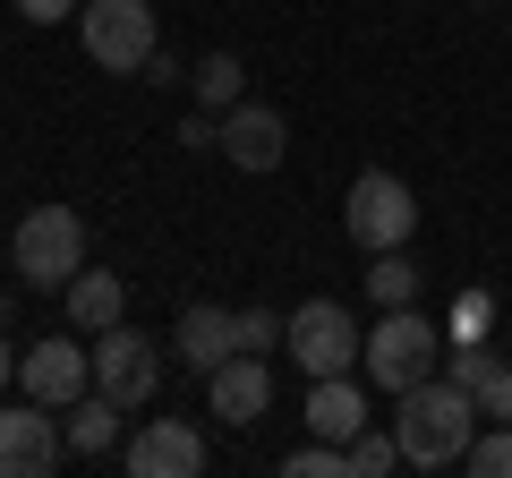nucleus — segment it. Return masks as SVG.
Instances as JSON below:
<instances>
[{"label":"nucleus","instance_id":"nucleus-1","mask_svg":"<svg viewBox=\"0 0 512 478\" xmlns=\"http://www.w3.org/2000/svg\"><path fill=\"white\" fill-rule=\"evenodd\" d=\"M478 393L453 385V376H427V385L393 393V436H402V461L410 470H453L478 436Z\"/></svg>","mask_w":512,"mask_h":478},{"label":"nucleus","instance_id":"nucleus-2","mask_svg":"<svg viewBox=\"0 0 512 478\" xmlns=\"http://www.w3.org/2000/svg\"><path fill=\"white\" fill-rule=\"evenodd\" d=\"M359 368H367V385H384V393L427 385V376H444V325L427 308H384L376 325H367Z\"/></svg>","mask_w":512,"mask_h":478},{"label":"nucleus","instance_id":"nucleus-3","mask_svg":"<svg viewBox=\"0 0 512 478\" xmlns=\"http://www.w3.org/2000/svg\"><path fill=\"white\" fill-rule=\"evenodd\" d=\"M9 257H18V282H35V291H69V282L86 274V214H69V205H35V214H18Z\"/></svg>","mask_w":512,"mask_h":478},{"label":"nucleus","instance_id":"nucleus-4","mask_svg":"<svg viewBox=\"0 0 512 478\" xmlns=\"http://www.w3.org/2000/svg\"><path fill=\"white\" fill-rule=\"evenodd\" d=\"M77 26H86V60L103 77H137L154 52H163V26H154L146 0H86Z\"/></svg>","mask_w":512,"mask_h":478},{"label":"nucleus","instance_id":"nucleus-5","mask_svg":"<svg viewBox=\"0 0 512 478\" xmlns=\"http://www.w3.org/2000/svg\"><path fill=\"white\" fill-rule=\"evenodd\" d=\"M342 222H350V239H359L367 257H384V248H410V231H419V197H410L402 171H359Z\"/></svg>","mask_w":512,"mask_h":478},{"label":"nucleus","instance_id":"nucleus-6","mask_svg":"<svg viewBox=\"0 0 512 478\" xmlns=\"http://www.w3.org/2000/svg\"><path fill=\"white\" fill-rule=\"evenodd\" d=\"M291 359L308 376H350L359 368V350H367V333H359V316L342 308V299H308V308H291Z\"/></svg>","mask_w":512,"mask_h":478},{"label":"nucleus","instance_id":"nucleus-7","mask_svg":"<svg viewBox=\"0 0 512 478\" xmlns=\"http://www.w3.org/2000/svg\"><path fill=\"white\" fill-rule=\"evenodd\" d=\"M86 342H94V385H103L120 410H146L154 393H163V359H154V342L128 325V316L103 325V333H86Z\"/></svg>","mask_w":512,"mask_h":478},{"label":"nucleus","instance_id":"nucleus-8","mask_svg":"<svg viewBox=\"0 0 512 478\" xmlns=\"http://www.w3.org/2000/svg\"><path fill=\"white\" fill-rule=\"evenodd\" d=\"M69 461V436H60V410L26 393L18 410H0V478H52Z\"/></svg>","mask_w":512,"mask_h":478},{"label":"nucleus","instance_id":"nucleus-9","mask_svg":"<svg viewBox=\"0 0 512 478\" xmlns=\"http://www.w3.org/2000/svg\"><path fill=\"white\" fill-rule=\"evenodd\" d=\"M205 410L222 427H256L274 410V368H265V350H231L214 376H205Z\"/></svg>","mask_w":512,"mask_h":478},{"label":"nucleus","instance_id":"nucleus-10","mask_svg":"<svg viewBox=\"0 0 512 478\" xmlns=\"http://www.w3.org/2000/svg\"><path fill=\"white\" fill-rule=\"evenodd\" d=\"M86 385H94V342H69V333H60V342H35L18 359V393H35V402H52V410H69Z\"/></svg>","mask_w":512,"mask_h":478},{"label":"nucleus","instance_id":"nucleus-11","mask_svg":"<svg viewBox=\"0 0 512 478\" xmlns=\"http://www.w3.org/2000/svg\"><path fill=\"white\" fill-rule=\"evenodd\" d=\"M120 461H128V478H197L205 470V436L188 419H146L120 444Z\"/></svg>","mask_w":512,"mask_h":478},{"label":"nucleus","instance_id":"nucleus-12","mask_svg":"<svg viewBox=\"0 0 512 478\" xmlns=\"http://www.w3.org/2000/svg\"><path fill=\"white\" fill-rule=\"evenodd\" d=\"M291 154V120L274 103H231L222 111V163L231 171H274Z\"/></svg>","mask_w":512,"mask_h":478},{"label":"nucleus","instance_id":"nucleus-13","mask_svg":"<svg viewBox=\"0 0 512 478\" xmlns=\"http://www.w3.org/2000/svg\"><path fill=\"white\" fill-rule=\"evenodd\" d=\"M171 350H180V368L214 376L222 359L239 350V308H214V299H197V308H180V325H171Z\"/></svg>","mask_w":512,"mask_h":478},{"label":"nucleus","instance_id":"nucleus-14","mask_svg":"<svg viewBox=\"0 0 512 478\" xmlns=\"http://www.w3.org/2000/svg\"><path fill=\"white\" fill-rule=\"evenodd\" d=\"M367 419H376V410H367L359 376H308V436H325V444H350Z\"/></svg>","mask_w":512,"mask_h":478},{"label":"nucleus","instance_id":"nucleus-15","mask_svg":"<svg viewBox=\"0 0 512 478\" xmlns=\"http://www.w3.org/2000/svg\"><path fill=\"white\" fill-rule=\"evenodd\" d=\"M60 436H69V453H77V461L111 453V444H120V402H111L103 385H94V393H77V402L60 410Z\"/></svg>","mask_w":512,"mask_h":478},{"label":"nucleus","instance_id":"nucleus-16","mask_svg":"<svg viewBox=\"0 0 512 478\" xmlns=\"http://www.w3.org/2000/svg\"><path fill=\"white\" fill-rule=\"evenodd\" d=\"M60 299H69V325H77V333H103V325H120V316H128L120 274H103V265H86V274H77Z\"/></svg>","mask_w":512,"mask_h":478},{"label":"nucleus","instance_id":"nucleus-17","mask_svg":"<svg viewBox=\"0 0 512 478\" xmlns=\"http://www.w3.org/2000/svg\"><path fill=\"white\" fill-rule=\"evenodd\" d=\"M188 86H197V103H205V111L248 103V69H239V52H205L197 69H188Z\"/></svg>","mask_w":512,"mask_h":478},{"label":"nucleus","instance_id":"nucleus-18","mask_svg":"<svg viewBox=\"0 0 512 478\" xmlns=\"http://www.w3.org/2000/svg\"><path fill=\"white\" fill-rule=\"evenodd\" d=\"M342 461H350V478H384V470H402V436H393V419H367L359 436L342 444Z\"/></svg>","mask_w":512,"mask_h":478},{"label":"nucleus","instance_id":"nucleus-19","mask_svg":"<svg viewBox=\"0 0 512 478\" xmlns=\"http://www.w3.org/2000/svg\"><path fill=\"white\" fill-rule=\"evenodd\" d=\"M367 299H376V308H419V274H410L402 248H384V257L367 265Z\"/></svg>","mask_w":512,"mask_h":478},{"label":"nucleus","instance_id":"nucleus-20","mask_svg":"<svg viewBox=\"0 0 512 478\" xmlns=\"http://www.w3.org/2000/svg\"><path fill=\"white\" fill-rule=\"evenodd\" d=\"M461 470H478V478H512V419H487L470 436V453H461Z\"/></svg>","mask_w":512,"mask_h":478},{"label":"nucleus","instance_id":"nucleus-21","mask_svg":"<svg viewBox=\"0 0 512 478\" xmlns=\"http://www.w3.org/2000/svg\"><path fill=\"white\" fill-rule=\"evenodd\" d=\"M495 368H504V359L487 350V333H470V342H444V376H453V385H470V393H478Z\"/></svg>","mask_w":512,"mask_h":478},{"label":"nucleus","instance_id":"nucleus-22","mask_svg":"<svg viewBox=\"0 0 512 478\" xmlns=\"http://www.w3.org/2000/svg\"><path fill=\"white\" fill-rule=\"evenodd\" d=\"M282 470H291V478H350V461H342V444H325V436H316V444H299V453L282 461Z\"/></svg>","mask_w":512,"mask_h":478},{"label":"nucleus","instance_id":"nucleus-23","mask_svg":"<svg viewBox=\"0 0 512 478\" xmlns=\"http://www.w3.org/2000/svg\"><path fill=\"white\" fill-rule=\"evenodd\" d=\"M282 333H291V316H274V308H239V350H282Z\"/></svg>","mask_w":512,"mask_h":478},{"label":"nucleus","instance_id":"nucleus-24","mask_svg":"<svg viewBox=\"0 0 512 478\" xmlns=\"http://www.w3.org/2000/svg\"><path fill=\"white\" fill-rule=\"evenodd\" d=\"M478 419H512V359L487 376V385H478Z\"/></svg>","mask_w":512,"mask_h":478},{"label":"nucleus","instance_id":"nucleus-25","mask_svg":"<svg viewBox=\"0 0 512 478\" xmlns=\"http://www.w3.org/2000/svg\"><path fill=\"white\" fill-rule=\"evenodd\" d=\"M180 146H222V111H188V120H180Z\"/></svg>","mask_w":512,"mask_h":478},{"label":"nucleus","instance_id":"nucleus-26","mask_svg":"<svg viewBox=\"0 0 512 478\" xmlns=\"http://www.w3.org/2000/svg\"><path fill=\"white\" fill-rule=\"evenodd\" d=\"M26 26H60V18H77V0H9Z\"/></svg>","mask_w":512,"mask_h":478},{"label":"nucleus","instance_id":"nucleus-27","mask_svg":"<svg viewBox=\"0 0 512 478\" xmlns=\"http://www.w3.org/2000/svg\"><path fill=\"white\" fill-rule=\"evenodd\" d=\"M470 333H487V291H470L453 308V342H470Z\"/></svg>","mask_w":512,"mask_h":478},{"label":"nucleus","instance_id":"nucleus-28","mask_svg":"<svg viewBox=\"0 0 512 478\" xmlns=\"http://www.w3.org/2000/svg\"><path fill=\"white\" fill-rule=\"evenodd\" d=\"M146 77H154V86H188V69H180L171 52H154V60H146Z\"/></svg>","mask_w":512,"mask_h":478},{"label":"nucleus","instance_id":"nucleus-29","mask_svg":"<svg viewBox=\"0 0 512 478\" xmlns=\"http://www.w3.org/2000/svg\"><path fill=\"white\" fill-rule=\"evenodd\" d=\"M18 359H26V350L9 342V333H0V385H18Z\"/></svg>","mask_w":512,"mask_h":478},{"label":"nucleus","instance_id":"nucleus-30","mask_svg":"<svg viewBox=\"0 0 512 478\" xmlns=\"http://www.w3.org/2000/svg\"><path fill=\"white\" fill-rule=\"evenodd\" d=\"M0 308H9V299H0Z\"/></svg>","mask_w":512,"mask_h":478}]
</instances>
